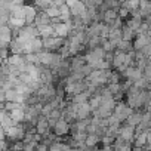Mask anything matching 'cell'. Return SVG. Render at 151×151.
<instances>
[{
	"instance_id": "cell-1",
	"label": "cell",
	"mask_w": 151,
	"mask_h": 151,
	"mask_svg": "<svg viewBox=\"0 0 151 151\" xmlns=\"http://www.w3.org/2000/svg\"><path fill=\"white\" fill-rule=\"evenodd\" d=\"M135 111H133V108H130L127 104H124V102H119L117 104V107H116V110H114V116L117 117V120L122 123V122H127V119L133 114Z\"/></svg>"
},
{
	"instance_id": "cell-2",
	"label": "cell",
	"mask_w": 151,
	"mask_h": 151,
	"mask_svg": "<svg viewBox=\"0 0 151 151\" xmlns=\"http://www.w3.org/2000/svg\"><path fill=\"white\" fill-rule=\"evenodd\" d=\"M71 108H73V111L76 113V116H77V122L86 120V119H89V116L92 114V108H91L89 102L82 104V105H77V104H73V102H71Z\"/></svg>"
},
{
	"instance_id": "cell-3",
	"label": "cell",
	"mask_w": 151,
	"mask_h": 151,
	"mask_svg": "<svg viewBox=\"0 0 151 151\" xmlns=\"http://www.w3.org/2000/svg\"><path fill=\"white\" fill-rule=\"evenodd\" d=\"M65 5L70 8V11H71V17H74V18H80V17L88 11V8H86L85 3H82V2H76V0H67Z\"/></svg>"
},
{
	"instance_id": "cell-4",
	"label": "cell",
	"mask_w": 151,
	"mask_h": 151,
	"mask_svg": "<svg viewBox=\"0 0 151 151\" xmlns=\"http://www.w3.org/2000/svg\"><path fill=\"white\" fill-rule=\"evenodd\" d=\"M42 40H43V47H45V50H47V52L59 50V49L65 45L64 39H61V37H49V39H42Z\"/></svg>"
},
{
	"instance_id": "cell-5",
	"label": "cell",
	"mask_w": 151,
	"mask_h": 151,
	"mask_svg": "<svg viewBox=\"0 0 151 151\" xmlns=\"http://www.w3.org/2000/svg\"><path fill=\"white\" fill-rule=\"evenodd\" d=\"M123 76L127 79V80H130V82H138V80H141L142 77H144V71L142 70H139L138 67H129L124 73H123Z\"/></svg>"
},
{
	"instance_id": "cell-6",
	"label": "cell",
	"mask_w": 151,
	"mask_h": 151,
	"mask_svg": "<svg viewBox=\"0 0 151 151\" xmlns=\"http://www.w3.org/2000/svg\"><path fill=\"white\" fill-rule=\"evenodd\" d=\"M24 11H25V22L27 25H34V21L39 15L37 9L34 5H24Z\"/></svg>"
},
{
	"instance_id": "cell-7",
	"label": "cell",
	"mask_w": 151,
	"mask_h": 151,
	"mask_svg": "<svg viewBox=\"0 0 151 151\" xmlns=\"http://www.w3.org/2000/svg\"><path fill=\"white\" fill-rule=\"evenodd\" d=\"M150 45H151V37H148V34H138L136 39H135L133 47L138 52V50H142L144 47H147Z\"/></svg>"
},
{
	"instance_id": "cell-8",
	"label": "cell",
	"mask_w": 151,
	"mask_h": 151,
	"mask_svg": "<svg viewBox=\"0 0 151 151\" xmlns=\"http://www.w3.org/2000/svg\"><path fill=\"white\" fill-rule=\"evenodd\" d=\"M12 30L6 25V27H0V40H2V49H6L8 45H11V42L14 40L12 39Z\"/></svg>"
},
{
	"instance_id": "cell-9",
	"label": "cell",
	"mask_w": 151,
	"mask_h": 151,
	"mask_svg": "<svg viewBox=\"0 0 151 151\" xmlns=\"http://www.w3.org/2000/svg\"><path fill=\"white\" fill-rule=\"evenodd\" d=\"M119 138H122L123 141H127V142H133L135 141V127L126 124L120 129V135Z\"/></svg>"
},
{
	"instance_id": "cell-10",
	"label": "cell",
	"mask_w": 151,
	"mask_h": 151,
	"mask_svg": "<svg viewBox=\"0 0 151 151\" xmlns=\"http://www.w3.org/2000/svg\"><path fill=\"white\" fill-rule=\"evenodd\" d=\"M85 65H86L85 56H74L71 59V64H70V71L71 73H79V71L83 70Z\"/></svg>"
},
{
	"instance_id": "cell-11",
	"label": "cell",
	"mask_w": 151,
	"mask_h": 151,
	"mask_svg": "<svg viewBox=\"0 0 151 151\" xmlns=\"http://www.w3.org/2000/svg\"><path fill=\"white\" fill-rule=\"evenodd\" d=\"M36 130H37V133H39V135H42V136L47 135V133H49V130H50L49 120H47L46 117L40 116V119H39V122H37V126H36Z\"/></svg>"
},
{
	"instance_id": "cell-12",
	"label": "cell",
	"mask_w": 151,
	"mask_h": 151,
	"mask_svg": "<svg viewBox=\"0 0 151 151\" xmlns=\"http://www.w3.org/2000/svg\"><path fill=\"white\" fill-rule=\"evenodd\" d=\"M53 130H55L56 136H64V135H67L70 132V123H67L64 119H61V120H58V123L53 127Z\"/></svg>"
},
{
	"instance_id": "cell-13",
	"label": "cell",
	"mask_w": 151,
	"mask_h": 151,
	"mask_svg": "<svg viewBox=\"0 0 151 151\" xmlns=\"http://www.w3.org/2000/svg\"><path fill=\"white\" fill-rule=\"evenodd\" d=\"M113 147H114V151H132V142L123 141L122 138H117Z\"/></svg>"
},
{
	"instance_id": "cell-14",
	"label": "cell",
	"mask_w": 151,
	"mask_h": 151,
	"mask_svg": "<svg viewBox=\"0 0 151 151\" xmlns=\"http://www.w3.org/2000/svg\"><path fill=\"white\" fill-rule=\"evenodd\" d=\"M142 113L141 111H135L129 119H127V122H126V124H129V126H132V127H138L141 123H142Z\"/></svg>"
},
{
	"instance_id": "cell-15",
	"label": "cell",
	"mask_w": 151,
	"mask_h": 151,
	"mask_svg": "<svg viewBox=\"0 0 151 151\" xmlns=\"http://www.w3.org/2000/svg\"><path fill=\"white\" fill-rule=\"evenodd\" d=\"M2 127L6 130V129H9V127H12V126H15V123H14V120H12V117H11V113H8L6 110H2Z\"/></svg>"
},
{
	"instance_id": "cell-16",
	"label": "cell",
	"mask_w": 151,
	"mask_h": 151,
	"mask_svg": "<svg viewBox=\"0 0 151 151\" xmlns=\"http://www.w3.org/2000/svg\"><path fill=\"white\" fill-rule=\"evenodd\" d=\"M52 24V19L46 15V12H39V15H37V18H36V21H34V25L36 27H42V25H50Z\"/></svg>"
},
{
	"instance_id": "cell-17",
	"label": "cell",
	"mask_w": 151,
	"mask_h": 151,
	"mask_svg": "<svg viewBox=\"0 0 151 151\" xmlns=\"http://www.w3.org/2000/svg\"><path fill=\"white\" fill-rule=\"evenodd\" d=\"M39 28V33H40V37L42 39H49V37H55V30L52 25H42V27H37Z\"/></svg>"
},
{
	"instance_id": "cell-18",
	"label": "cell",
	"mask_w": 151,
	"mask_h": 151,
	"mask_svg": "<svg viewBox=\"0 0 151 151\" xmlns=\"http://www.w3.org/2000/svg\"><path fill=\"white\" fill-rule=\"evenodd\" d=\"M119 9H108L107 12H104V21L107 25H110L113 21H116L119 18Z\"/></svg>"
},
{
	"instance_id": "cell-19",
	"label": "cell",
	"mask_w": 151,
	"mask_h": 151,
	"mask_svg": "<svg viewBox=\"0 0 151 151\" xmlns=\"http://www.w3.org/2000/svg\"><path fill=\"white\" fill-rule=\"evenodd\" d=\"M40 82H42L43 86H45V85H52V82H53V73L43 68V71H42V74H40Z\"/></svg>"
},
{
	"instance_id": "cell-20",
	"label": "cell",
	"mask_w": 151,
	"mask_h": 151,
	"mask_svg": "<svg viewBox=\"0 0 151 151\" xmlns=\"http://www.w3.org/2000/svg\"><path fill=\"white\" fill-rule=\"evenodd\" d=\"M126 25L138 34V31H139V28H141V25H142V18H130V19L126 22Z\"/></svg>"
},
{
	"instance_id": "cell-21",
	"label": "cell",
	"mask_w": 151,
	"mask_h": 151,
	"mask_svg": "<svg viewBox=\"0 0 151 151\" xmlns=\"http://www.w3.org/2000/svg\"><path fill=\"white\" fill-rule=\"evenodd\" d=\"M89 96H91V93H89V92H83V93H80V95L73 96L71 102H73V104H77V105H82V104H86V102H88Z\"/></svg>"
},
{
	"instance_id": "cell-22",
	"label": "cell",
	"mask_w": 151,
	"mask_h": 151,
	"mask_svg": "<svg viewBox=\"0 0 151 151\" xmlns=\"http://www.w3.org/2000/svg\"><path fill=\"white\" fill-rule=\"evenodd\" d=\"M122 31H123V40H126V42H132L133 37L136 36V33H135L133 30H130L127 25H124V27L122 28Z\"/></svg>"
},
{
	"instance_id": "cell-23",
	"label": "cell",
	"mask_w": 151,
	"mask_h": 151,
	"mask_svg": "<svg viewBox=\"0 0 151 151\" xmlns=\"http://www.w3.org/2000/svg\"><path fill=\"white\" fill-rule=\"evenodd\" d=\"M101 102H102V96H101V95L93 96V98L89 101V105H91V108H92V113H93V111H96V110H99Z\"/></svg>"
},
{
	"instance_id": "cell-24",
	"label": "cell",
	"mask_w": 151,
	"mask_h": 151,
	"mask_svg": "<svg viewBox=\"0 0 151 151\" xmlns=\"http://www.w3.org/2000/svg\"><path fill=\"white\" fill-rule=\"evenodd\" d=\"M101 139H102V138H101L99 135H88V138H86V145H88L89 148H93Z\"/></svg>"
},
{
	"instance_id": "cell-25",
	"label": "cell",
	"mask_w": 151,
	"mask_h": 151,
	"mask_svg": "<svg viewBox=\"0 0 151 151\" xmlns=\"http://www.w3.org/2000/svg\"><path fill=\"white\" fill-rule=\"evenodd\" d=\"M43 12H46V15L50 18V19H55V18H59L61 17V11L58 9V8H49V9H46V11H43Z\"/></svg>"
},
{
	"instance_id": "cell-26",
	"label": "cell",
	"mask_w": 151,
	"mask_h": 151,
	"mask_svg": "<svg viewBox=\"0 0 151 151\" xmlns=\"http://www.w3.org/2000/svg\"><path fill=\"white\" fill-rule=\"evenodd\" d=\"M130 49V42H126V40H123L120 45H119V47H117V50H120V52H124V53H127V50Z\"/></svg>"
},
{
	"instance_id": "cell-27",
	"label": "cell",
	"mask_w": 151,
	"mask_h": 151,
	"mask_svg": "<svg viewBox=\"0 0 151 151\" xmlns=\"http://www.w3.org/2000/svg\"><path fill=\"white\" fill-rule=\"evenodd\" d=\"M119 17H120L122 19H123V18H127V17H129V11H127L126 8L122 6V8L119 9Z\"/></svg>"
},
{
	"instance_id": "cell-28",
	"label": "cell",
	"mask_w": 151,
	"mask_h": 151,
	"mask_svg": "<svg viewBox=\"0 0 151 151\" xmlns=\"http://www.w3.org/2000/svg\"><path fill=\"white\" fill-rule=\"evenodd\" d=\"M148 113H151V105H150V107H148Z\"/></svg>"
},
{
	"instance_id": "cell-29",
	"label": "cell",
	"mask_w": 151,
	"mask_h": 151,
	"mask_svg": "<svg viewBox=\"0 0 151 151\" xmlns=\"http://www.w3.org/2000/svg\"><path fill=\"white\" fill-rule=\"evenodd\" d=\"M150 129H151V122H150Z\"/></svg>"
},
{
	"instance_id": "cell-30",
	"label": "cell",
	"mask_w": 151,
	"mask_h": 151,
	"mask_svg": "<svg viewBox=\"0 0 151 151\" xmlns=\"http://www.w3.org/2000/svg\"><path fill=\"white\" fill-rule=\"evenodd\" d=\"M95 151H96V150H95Z\"/></svg>"
}]
</instances>
